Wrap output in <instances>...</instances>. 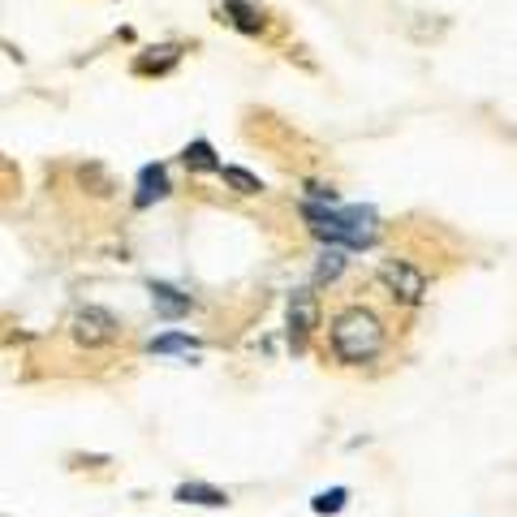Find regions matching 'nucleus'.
I'll return each instance as SVG.
<instances>
[{"instance_id": "nucleus-10", "label": "nucleus", "mask_w": 517, "mask_h": 517, "mask_svg": "<svg viewBox=\"0 0 517 517\" xmlns=\"http://www.w3.org/2000/svg\"><path fill=\"white\" fill-rule=\"evenodd\" d=\"M225 173V181L233 186L237 194H258L263 186H258V177H251V173H242V168H220Z\"/></svg>"}, {"instance_id": "nucleus-7", "label": "nucleus", "mask_w": 517, "mask_h": 517, "mask_svg": "<svg viewBox=\"0 0 517 517\" xmlns=\"http://www.w3.org/2000/svg\"><path fill=\"white\" fill-rule=\"evenodd\" d=\"M164 190H168L164 168H143V177H138V207H147L151 198H164Z\"/></svg>"}, {"instance_id": "nucleus-2", "label": "nucleus", "mask_w": 517, "mask_h": 517, "mask_svg": "<svg viewBox=\"0 0 517 517\" xmlns=\"http://www.w3.org/2000/svg\"><path fill=\"white\" fill-rule=\"evenodd\" d=\"M315 233L332 237V242H345V246H367L375 237V216L362 212V207H306Z\"/></svg>"}, {"instance_id": "nucleus-4", "label": "nucleus", "mask_w": 517, "mask_h": 517, "mask_svg": "<svg viewBox=\"0 0 517 517\" xmlns=\"http://www.w3.org/2000/svg\"><path fill=\"white\" fill-rule=\"evenodd\" d=\"M117 320L108 315V311H99V306H87V311H78L73 315V341L78 345H87V350H99V345H112L117 341Z\"/></svg>"}, {"instance_id": "nucleus-11", "label": "nucleus", "mask_w": 517, "mask_h": 517, "mask_svg": "<svg viewBox=\"0 0 517 517\" xmlns=\"http://www.w3.org/2000/svg\"><path fill=\"white\" fill-rule=\"evenodd\" d=\"M151 350H160V354H194L198 345L190 336H160V341H151Z\"/></svg>"}, {"instance_id": "nucleus-12", "label": "nucleus", "mask_w": 517, "mask_h": 517, "mask_svg": "<svg viewBox=\"0 0 517 517\" xmlns=\"http://www.w3.org/2000/svg\"><path fill=\"white\" fill-rule=\"evenodd\" d=\"M186 164H194V168H216V160H212V147L198 138L194 147H186Z\"/></svg>"}, {"instance_id": "nucleus-1", "label": "nucleus", "mask_w": 517, "mask_h": 517, "mask_svg": "<svg viewBox=\"0 0 517 517\" xmlns=\"http://www.w3.org/2000/svg\"><path fill=\"white\" fill-rule=\"evenodd\" d=\"M388 345V323L375 306L367 302H354L345 306L336 320H332V354L350 367H362L371 358H380Z\"/></svg>"}, {"instance_id": "nucleus-9", "label": "nucleus", "mask_w": 517, "mask_h": 517, "mask_svg": "<svg viewBox=\"0 0 517 517\" xmlns=\"http://www.w3.org/2000/svg\"><path fill=\"white\" fill-rule=\"evenodd\" d=\"M345 496H350L345 487H332V491H320V496L311 500V509H315V513H341V509H345Z\"/></svg>"}, {"instance_id": "nucleus-5", "label": "nucleus", "mask_w": 517, "mask_h": 517, "mask_svg": "<svg viewBox=\"0 0 517 517\" xmlns=\"http://www.w3.org/2000/svg\"><path fill=\"white\" fill-rule=\"evenodd\" d=\"M315 323H320V302H315V293L297 289L289 297V332H293V341H302L306 332H315Z\"/></svg>"}, {"instance_id": "nucleus-13", "label": "nucleus", "mask_w": 517, "mask_h": 517, "mask_svg": "<svg viewBox=\"0 0 517 517\" xmlns=\"http://www.w3.org/2000/svg\"><path fill=\"white\" fill-rule=\"evenodd\" d=\"M341 272V255L332 251V255H323V263H320V276H336Z\"/></svg>"}, {"instance_id": "nucleus-8", "label": "nucleus", "mask_w": 517, "mask_h": 517, "mask_svg": "<svg viewBox=\"0 0 517 517\" xmlns=\"http://www.w3.org/2000/svg\"><path fill=\"white\" fill-rule=\"evenodd\" d=\"M151 293H156V306L164 315H186L190 311V297H177V289H168V285H151Z\"/></svg>"}, {"instance_id": "nucleus-6", "label": "nucleus", "mask_w": 517, "mask_h": 517, "mask_svg": "<svg viewBox=\"0 0 517 517\" xmlns=\"http://www.w3.org/2000/svg\"><path fill=\"white\" fill-rule=\"evenodd\" d=\"M177 500L181 505H203V509H225L228 505V496L212 483H181L177 487Z\"/></svg>"}, {"instance_id": "nucleus-3", "label": "nucleus", "mask_w": 517, "mask_h": 517, "mask_svg": "<svg viewBox=\"0 0 517 517\" xmlns=\"http://www.w3.org/2000/svg\"><path fill=\"white\" fill-rule=\"evenodd\" d=\"M380 281H384L392 297H401V302H422V293H427V272L414 267L410 258H384L380 263Z\"/></svg>"}]
</instances>
